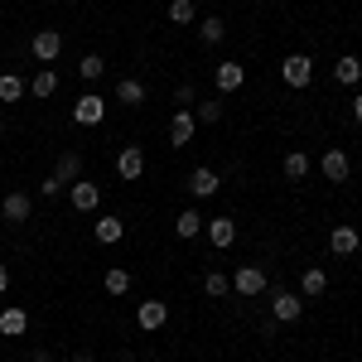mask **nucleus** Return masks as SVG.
<instances>
[{"label":"nucleus","instance_id":"a211bd4d","mask_svg":"<svg viewBox=\"0 0 362 362\" xmlns=\"http://www.w3.org/2000/svg\"><path fill=\"white\" fill-rule=\"evenodd\" d=\"M116 102H121V107H145V83L121 78V83H116Z\"/></svg>","mask_w":362,"mask_h":362},{"label":"nucleus","instance_id":"9b49d317","mask_svg":"<svg viewBox=\"0 0 362 362\" xmlns=\"http://www.w3.org/2000/svg\"><path fill=\"white\" fill-rule=\"evenodd\" d=\"M232 290H237V295H261V290H266V276H261V266H242V271L232 276Z\"/></svg>","mask_w":362,"mask_h":362},{"label":"nucleus","instance_id":"0eeeda50","mask_svg":"<svg viewBox=\"0 0 362 362\" xmlns=\"http://www.w3.org/2000/svg\"><path fill=\"white\" fill-rule=\"evenodd\" d=\"M319 169H324V179H329V184H343V179H348V169H353V160H348V150H324V160H319Z\"/></svg>","mask_w":362,"mask_h":362},{"label":"nucleus","instance_id":"4be33fe9","mask_svg":"<svg viewBox=\"0 0 362 362\" xmlns=\"http://www.w3.org/2000/svg\"><path fill=\"white\" fill-rule=\"evenodd\" d=\"M25 92H29V83L20 78V73H0V102H5V107H10V102H20Z\"/></svg>","mask_w":362,"mask_h":362},{"label":"nucleus","instance_id":"c756f323","mask_svg":"<svg viewBox=\"0 0 362 362\" xmlns=\"http://www.w3.org/2000/svg\"><path fill=\"white\" fill-rule=\"evenodd\" d=\"M198 112H194V121H208V126H213V121H223V102H218V97H208V102H194Z\"/></svg>","mask_w":362,"mask_h":362},{"label":"nucleus","instance_id":"a878e982","mask_svg":"<svg viewBox=\"0 0 362 362\" xmlns=\"http://www.w3.org/2000/svg\"><path fill=\"white\" fill-rule=\"evenodd\" d=\"M198 39H203V44H223V39H227V25L218 20V15H208V20L198 25Z\"/></svg>","mask_w":362,"mask_h":362},{"label":"nucleus","instance_id":"7ed1b4c3","mask_svg":"<svg viewBox=\"0 0 362 362\" xmlns=\"http://www.w3.org/2000/svg\"><path fill=\"white\" fill-rule=\"evenodd\" d=\"M136 324L145 329V334H160V329L169 324V305L165 300H145V305L136 309Z\"/></svg>","mask_w":362,"mask_h":362},{"label":"nucleus","instance_id":"bb28decb","mask_svg":"<svg viewBox=\"0 0 362 362\" xmlns=\"http://www.w3.org/2000/svg\"><path fill=\"white\" fill-rule=\"evenodd\" d=\"M102 285H107V295H126V290H131V271H121V266H112V271L102 276Z\"/></svg>","mask_w":362,"mask_h":362},{"label":"nucleus","instance_id":"473e14b6","mask_svg":"<svg viewBox=\"0 0 362 362\" xmlns=\"http://www.w3.org/2000/svg\"><path fill=\"white\" fill-rule=\"evenodd\" d=\"M63 189H68V184H58L54 174H49V179H44V184H39V194H44V198H54V194H63Z\"/></svg>","mask_w":362,"mask_h":362},{"label":"nucleus","instance_id":"f3484780","mask_svg":"<svg viewBox=\"0 0 362 362\" xmlns=\"http://www.w3.org/2000/svg\"><path fill=\"white\" fill-rule=\"evenodd\" d=\"M218 189H223V184H218L213 169H194V174H189V194H194V198H213Z\"/></svg>","mask_w":362,"mask_h":362},{"label":"nucleus","instance_id":"f704fd0d","mask_svg":"<svg viewBox=\"0 0 362 362\" xmlns=\"http://www.w3.org/2000/svg\"><path fill=\"white\" fill-rule=\"evenodd\" d=\"M5 290H10V271L0 266V295H5Z\"/></svg>","mask_w":362,"mask_h":362},{"label":"nucleus","instance_id":"423d86ee","mask_svg":"<svg viewBox=\"0 0 362 362\" xmlns=\"http://www.w3.org/2000/svg\"><path fill=\"white\" fill-rule=\"evenodd\" d=\"M68 203H73V213H92V208L102 203V189L87 184V179H78V184H68Z\"/></svg>","mask_w":362,"mask_h":362},{"label":"nucleus","instance_id":"1a4fd4ad","mask_svg":"<svg viewBox=\"0 0 362 362\" xmlns=\"http://www.w3.org/2000/svg\"><path fill=\"white\" fill-rule=\"evenodd\" d=\"M29 213H34L29 194H5L0 198V218H5V223H29Z\"/></svg>","mask_w":362,"mask_h":362},{"label":"nucleus","instance_id":"72a5a7b5","mask_svg":"<svg viewBox=\"0 0 362 362\" xmlns=\"http://www.w3.org/2000/svg\"><path fill=\"white\" fill-rule=\"evenodd\" d=\"M353 121H358V126H362V92H358V97H353Z\"/></svg>","mask_w":362,"mask_h":362},{"label":"nucleus","instance_id":"c85d7f7f","mask_svg":"<svg viewBox=\"0 0 362 362\" xmlns=\"http://www.w3.org/2000/svg\"><path fill=\"white\" fill-rule=\"evenodd\" d=\"M309 174V155L305 150H290V155H285V179H305Z\"/></svg>","mask_w":362,"mask_h":362},{"label":"nucleus","instance_id":"f8f14e48","mask_svg":"<svg viewBox=\"0 0 362 362\" xmlns=\"http://www.w3.org/2000/svg\"><path fill=\"white\" fill-rule=\"evenodd\" d=\"M54 179H58V184H78V179H83V155H78V150H63V155H58Z\"/></svg>","mask_w":362,"mask_h":362},{"label":"nucleus","instance_id":"4c0bfd02","mask_svg":"<svg viewBox=\"0 0 362 362\" xmlns=\"http://www.w3.org/2000/svg\"><path fill=\"white\" fill-rule=\"evenodd\" d=\"M0 136H5V116H0Z\"/></svg>","mask_w":362,"mask_h":362},{"label":"nucleus","instance_id":"2eb2a0df","mask_svg":"<svg viewBox=\"0 0 362 362\" xmlns=\"http://www.w3.org/2000/svg\"><path fill=\"white\" fill-rule=\"evenodd\" d=\"M358 242H362L358 227H348V223L329 232V247H334V256H353V251H358Z\"/></svg>","mask_w":362,"mask_h":362},{"label":"nucleus","instance_id":"6e6552de","mask_svg":"<svg viewBox=\"0 0 362 362\" xmlns=\"http://www.w3.org/2000/svg\"><path fill=\"white\" fill-rule=\"evenodd\" d=\"M58 54H63V34H58V29H39V34H34V58H39V63H54Z\"/></svg>","mask_w":362,"mask_h":362},{"label":"nucleus","instance_id":"39448f33","mask_svg":"<svg viewBox=\"0 0 362 362\" xmlns=\"http://www.w3.org/2000/svg\"><path fill=\"white\" fill-rule=\"evenodd\" d=\"M116 174H121V179H140V174H145V150H140V145H121V150H116Z\"/></svg>","mask_w":362,"mask_h":362},{"label":"nucleus","instance_id":"7c9ffc66","mask_svg":"<svg viewBox=\"0 0 362 362\" xmlns=\"http://www.w3.org/2000/svg\"><path fill=\"white\" fill-rule=\"evenodd\" d=\"M169 20L174 25H194V0H169Z\"/></svg>","mask_w":362,"mask_h":362},{"label":"nucleus","instance_id":"f257e3e1","mask_svg":"<svg viewBox=\"0 0 362 362\" xmlns=\"http://www.w3.org/2000/svg\"><path fill=\"white\" fill-rule=\"evenodd\" d=\"M280 78H285L290 87H309L314 83V58L309 54H290L285 63H280Z\"/></svg>","mask_w":362,"mask_h":362},{"label":"nucleus","instance_id":"b1692460","mask_svg":"<svg viewBox=\"0 0 362 362\" xmlns=\"http://www.w3.org/2000/svg\"><path fill=\"white\" fill-rule=\"evenodd\" d=\"M198 232H203V218H198L194 208H184V213L174 218V237H184V242H194Z\"/></svg>","mask_w":362,"mask_h":362},{"label":"nucleus","instance_id":"2f4dec72","mask_svg":"<svg viewBox=\"0 0 362 362\" xmlns=\"http://www.w3.org/2000/svg\"><path fill=\"white\" fill-rule=\"evenodd\" d=\"M174 102H179V107L189 112V107H194V87H189V83H184V87H174Z\"/></svg>","mask_w":362,"mask_h":362},{"label":"nucleus","instance_id":"20e7f679","mask_svg":"<svg viewBox=\"0 0 362 362\" xmlns=\"http://www.w3.org/2000/svg\"><path fill=\"white\" fill-rule=\"evenodd\" d=\"M102 116H107V102H102L97 92H83V97L73 102V121H78V126H97Z\"/></svg>","mask_w":362,"mask_h":362},{"label":"nucleus","instance_id":"ddd939ff","mask_svg":"<svg viewBox=\"0 0 362 362\" xmlns=\"http://www.w3.org/2000/svg\"><path fill=\"white\" fill-rule=\"evenodd\" d=\"M203 227H208V242L218 251H227L237 242V223H232V218H213V223H203Z\"/></svg>","mask_w":362,"mask_h":362},{"label":"nucleus","instance_id":"412c9836","mask_svg":"<svg viewBox=\"0 0 362 362\" xmlns=\"http://www.w3.org/2000/svg\"><path fill=\"white\" fill-rule=\"evenodd\" d=\"M25 329H29L25 309H0V334H5V338H20Z\"/></svg>","mask_w":362,"mask_h":362},{"label":"nucleus","instance_id":"c9c22d12","mask_svg":"<svg viewBox=\"0 0 362 362\" xmlns=\"http://www.w3.org/2000/svg\"><path fill=\"white\" fill-rule=\"evenodd\" d=\"M29 362H54V353H44V348H39V353H34Z\"/></svg>","mask_w":362,"mask_h":362},{"label":"nucleus","instance_id":"aec40b11","mask_svg":"<svg viewBox=\"0 0 362 362\" xmlns=\"http://www.w3.org/2000/svg\"><path fill=\"white\" fill-rule=\"evenodd\" d=\"M334 78H338L343 87H358V83H362V63H358L353 54H343V58L334 63Z\"/></svg>","mask_w":362,"mask_h":362},{"label":"nucleus","instance_id":"e433bc0d","mask_svg":"<svg viewBox=\"0 0 362 362\" xmlns=\"http://www.w3.org/2000/svg\"><path fill=\"white\" fill-rule=\"evenodd\" d=\"M116 362H136V358H131V353H121V358H116Z\"/></svg>","mask_w":362,"mask_h":362},{"label":"nucleus","instance_id":"6ab92c4d","mask_svg":"<svg viewBox=\"0 0 362 362\" xmlns=\"http://www.w3.org/2000/svg\"><path fill=\"white\" fill-rule=\"evenodd\" d=\"M92 232H97V242H107V247H112V242H121V237H126V223H121L116 213H107V218H97V227H92Z\"/></svg>","mask_w":362,"mask_h":362},{"label":"nucleus","instance_id":"9d476101","mask_svg":"<svg viewBox=\"0 0 362 362\" xmlns=\"http://www.w3.org/2000/svg\"><path fill=\"white\" fill-rule=\"evenodd\" d=\"M213 83H218V92H237V87L247 83V68L227 58V63H218V73H213Z\"/></svg>","mask_w":362,"mask_h":362},{"label":"nucleus","instance_id":"5701e85b","mask_svg":"<svg viewBox=\"0 0 362 362\" xmlns=\"http://www.w3.org/2000/svg\"><path fill=\"white\" fill-rule=\"evenodd\" d=\"M29 92H34L39 102H44V97H54V92H58V73H54V68H39V73L29 78Z\"/></svg>","mask_w":362,"mask_h":362},{"label":"nucleus","instance_id":"dca6fc26","mask_svg":"<svg viewBox=\"0 0 362 362\" xmlns=\"http://www.w3.org/2000/svg\"><path fill=\"white\" fill-rule=\"evenodd\" d=\"M324 290H329V276H324L319 266H305V271H300V295H305V300H319Z\"/></svg>","mask_w":362,"mask_h":362},{"label":"nucleus","instance_id":"cd10ccee","mask_svg":"<svg viewBox=\"0 0 362 362\" xmlns=\"http://www.w3.org/2000/svg\"><path fill=\"white\" fill-rule=\"evenodd\" d=\"M107 73V63H102V54H83V63H78V78H87V83H97Z\"/></svg>","mask_w":362,"mask_h":362},{"label":"nucleus","instance_id":"f03ea898","mask_svg":"<svg viewBox=\"0 0 362 362\" xmlns=\"http://www.w3.org/2000/svg\"><path fill=\"white\" fill-rule=\"evenodd\" d=\"M271 314H276L280 324H295V319L305 314V295H295V290H276V300H271Z\"/></svg>","mask_w":362,"mask_h":362},{"label":"nucleus","instance_id":"4468645a","mask_svg":"<svg viewBox=\"0 0 362 362\" xmlns=\"http://www.w3.org/2000/svg\"><path fill=\"white\" fill-rule=\"evenodd\" d=\"M194 112H184V107H179V112H174V121H169V145H189V140H194Z\"/></svg>","mask_w":362,"mask_h":362},{"label":"nucleus","instance_id":"58836bf2","mask_svg":"<svg viewBox=\"0 0 362 362\" xmlns=\"http://www.w3.org/2000/svg\"><path fill=\"white\" fill-rule=\"evenodd\" d=\"M63 5H78V0H63Z\"/></svg>","mask_w":362,"mask_h":362},{"label":"nucleus","instance_id":"393cba45","mask_svg":"<svg viewBox=\"0 0 362 362\" xmlns=\"http://www.w3.org/2000/svg\"><path fill=\"white\" fill-rule=\"evenodd\" d=\"M203 295H208V300H223V295H232V280H227L223 271H208V276H203Z\"/></svg>","mask_w":362,"mask_h":362}]
</instances>
